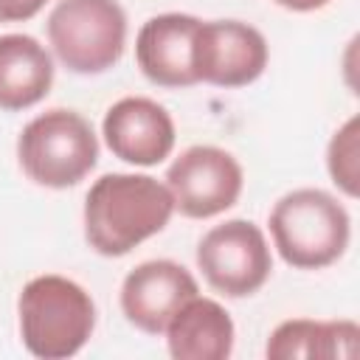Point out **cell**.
<instances>
[{"label":"cell","mask_w":360,"mask_h":360,"mask_svg":"<svg viewBox=\"0 0 360 360\" xmlns=\"http://www.w3.org/2000/svg\"><path fill=\"white\" fill-rule=\"evenodd\" d=\"M174 214L166 183L149 174H101L84 197V239L107 259L127 256L141 242L160 233Z\"/></svg>","instance_id":"6da1fadb"},{"label":"cell","mask_w":360,"mask_h":360,"mask_svg":"<svg viewBox=\"0 0 360 360\" xmlns=\"http://www.w3.org/2000/svg\"><path fill=\"white\" fill-rule=\"evenodd\" d=\"M20 340L42 360H65L84 349L96 329V304L73 278L48 273L31 278L17 298Z\"/></svg>","instance_id":"7a4b0ae2"},{"label":"cell","mask_w":360,"mask_h":360,"mask_svg":"<svg viewBox=\"0 0 360 360\" xmlns=\"http://www.w3.org/2000/svg\"><path fill=\"white\" fill-rule=\"evenodd\" d=\"M267 225L278 256L295 270H321L335 264L352 239L346 205L323 188L287 191L276 200Z\"/></svg>","instance_id":"3957f363"},{"label":"cell","mask_w":360,"mask_h":360,"mask_svg":"<svg viewBox=\"0 0 360 360\" xmlns=\"http://www.w3.org/2000/svg\"><path fill=\"white\" fill-rule=\"evenodd\" d=\"M20 169L45 188L82 183L98 160V138L84 115L53 107L31 118L17 138Z\"/></svg>","instance_id":"277c9868"},{"label":"cell","mask_w":360,"mask_h":360,"mask_svg":"<svg viewBox=\"0 0 360 360\" xmlns=\"http://www.w3.org/2000/svg\"><path fill=\"white\" fill-rule=\"evenodd\" d=\"M48 42L70 73H104L124 53L127 14L118 0H59L48 14Z\"/></svg>","instance_id":"5b68a950"},{"label":"cell","mask_w":360,"mask_h":360,"mask_svg":"<svg viewBox=\"0 0 360 360\" xmlns=\"http://www.w3.org/2000/svg\"><path fill=\"white\" fill-rule=\"evenodd\" d=\"M197 267L211 290L228 298L259 292L273 273L264 231L250 219H225L197 242Z\"/></svg>","instance_id":"8992f818"},{"label":"cell","mask_w":360,"mask_h":360,"mask_svg":"<svg viewBox=\"0 0 360 360\" xmlns=\"http://www.w3.org/2000/svg\"><path fill=\"white\" fill-rule=\"evenodd\" d=\"M245 186L239 160L208 143L188 146L166 169V188L174 200V211L188 219H211L236 205Z\"/></svg>","instance_id":"52a82bcc"},{"label":"cell","mask_w":360,"mask_h":360,"mask_svg":"<svg viewBox=\"0 0 360 360\" xmlns=\"http://www.w3.org/2000/svg\"><path fill=\"white\" fill-rule=\"evenodd\" d=\"M270 51L259 28L242 20H202L197 34V79L214 87H248L267 68Z\"/></svg>","instance_id":"ba28073f"},{"label":"cell","mask_w":360,"mask_h":360,"mask_svg":"<svg viewBox=\"0 0 360 360\" xmlns=\"http://www.w3.org/2000/svg\"><path fill=\"white\" fill-rule=\"evenodd\" d=\"M197 292V278L183 264L172 259H149L124 276L118 298L124 318L135 329L163 335L172 315Z\"/></svg>","instance_id":"9c48e42d"},{"label":"cell","mask_w":360,"mask_h":360,"mask_svg":"<svg viewBox=\"0 0 360 360\" xmlns=\"http://www.w3.org/2000/svg\"><path fill=\"white\" fill-rule=\"evenodd\" d=\"M200 17L166 11L149 17L135 37V59L141 73L158 87H191L197 79V34Z\"/></svg>","instance_id":"30bf717a"},{"label":"cell","mask_w":360,"mask_h":360,"mask_svg":"<svg viewBox=\"0 0 360 360\" xmlns=\"http://www.w3.org/2000/svg\"><path fill=\"white\" fill-rule=\"evenodd\" d=\"M107 149L132 166H158L174 149V121L163 104L146 96L118 98L101 121Z\"/></svg>","instance_id":"8fae6325"},{"label":"cell","mask_w":360,"mask_h":360,"mask_svg":"<svg viewBox=\"0 0 360 360\" xmlns=\"http://www.w3.org/2000/svg\"><path fill=\"white\" fill-rule=\"evenodd\" d=\"M174 360H225L233 352V321L228 309L205 295L188 298L163 329Z\"/></svg>","instance_id":"7c38bea8"},{"label":"cell","mask_w":360,"mask_h":360,"mask_svg":"<svg viewBox=\"0 0 360 360\" xmlns=\"http://www.w3.org/2000/svg\"><path fill=\"white\" fill-rule=\"evenodd\" d=\"M53 84V59L31 34L0 37V110L17 112L39 104Z\"/></svg>","instance_id":"4fadbf2b"},{"label":"cell","mask_w":360,"mask_h":360,"mask_svg":"<svg viewBox=\"0 0 360 360\" xmlns=\"http://www.w3.org/2000/svg\"><path fill=\"white\" fill-rule=\"evenodd\" d=\"M360 349V326L354 321L290 318L278 323L264 346L270 360H352Z\"/></svg>","instance_id":"5bb4252c"},{"label":"cell","mask_w":360,"mask_h":360,"mask_svg":"<svg viewBox=\"0 0 360 360\" xmlns=\"http://www.w3.org/2000/svg\"><path fill=\"white\" fill-rule=\"evenodd\" d=\"M326 172L332 183L346 194H360V118L352 115L343 127L335 129L326 146Z\"/></svg>","instance_id":"9a60e30c"},{"label":"cell","mask_w":360,"mask_h":360,"mask_svg":"<svg viewBox=\"0 0 360 360\" xmlns=\"http://www.w3.org/2000/svg\"><path fill=\"white\" fill-rule=\"evenodd\" d=\"M51 0H0V22H22L37 17Z\"/></svg>","instance_id":"2e32d148"},{"label":"cell","mask_w":360,"mask_h":360,"mask_svg":"<svg viewBox=\"0 0 360 360\" xmlns=\"http://www.w3.org/2000/svg\"><path fill=\"white\" fill-rule=\"evenodd\" d=\"M276 6H281V8H287V11H318V8H323L329 0H273Z\"/></svg>","instance_id":"e0dca14e"}]
</instances>
